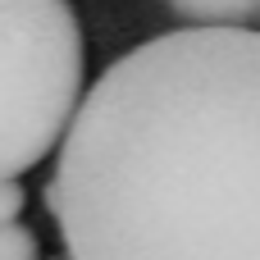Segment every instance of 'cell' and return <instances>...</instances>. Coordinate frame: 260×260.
I'll use <instances>...</instances> for the list:
<instances>
[{
    "label": "cell",
    "instance_id": "cell-4",
    "mask_svg": "<svg viewBox=\"0 0 260 260\" xmlns=\"http://www.w3.org/2000/svg\"><path fill=\"white\" fill-rule=\"evenodd\" d=\"M37 233L23 224H0V260H37Z\"/></svg>",
    "mask_w": 260,
    "mask_h": 260
},
{
    "label": "cell",
    "instance_id": "cell-2",
    "mask_svg": "<svg viewBox=\"0 0 260 260\" xmlns=\"http://www.w3.org/2000/svg\"><path fill=\"white\" fill-rule=\"evenodd\" d=\"M82 23L69 0H0V178L41 165L82 101Z\"/></svg>",
    "mask_w": 260,
    "mask_h": 260
},
{
    "label": "cell",
    "instance_id": "cell-5",
    "mask_svg": "<svg viewBox=\"0 0 260 260\" xmlns=\"http://www.w3.org/2000/svg\"><path fill=\"white\" fill-rule=\"evenodd\" d=\"M23 201H27L23 183H18V178H0V224H18Z\"/></svg>",
    "mask_w": 260,
    "mask_h": 260
},
{
    "label": "cell",
    "instance_id": "cell-1",
    "mask_svg": "<svg viewBox=\"0 0 260 260\" xmlns=\"http://www.w3.org/2000/svg\"><path fill=\"white\" fill-rule=\"evenodd\" d=\"M251 27H178L78 101L46 206L69 260H256Z\"/></svg>",
    "mask_w": 260,
    "mask_h": 260
},
{
    "label": "cell",
    "instance_id": "cell-3",
    "mask_svg": "<svg viewBox=\"0 0 260 260\" xmlns=\"http://www.w3.org/2000/svg\"><path fill=\"white\" fill-rule=\"evenodd\" d=\"M192 27H251L260 0H165Z\"/></svg>",
    "mask_w": 260,
    "mask_h": 260
}]
</instances>
